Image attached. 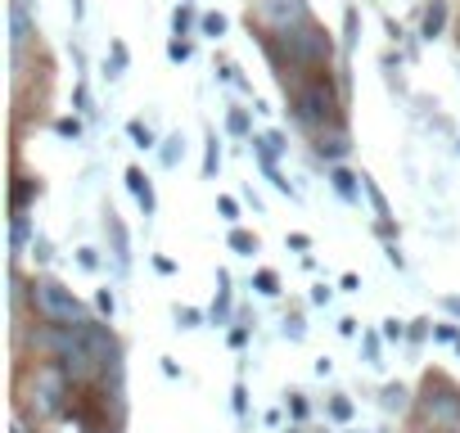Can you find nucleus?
I'll use <instances>...</instances> for the list:
<instances>
[{
    "mask_svg": "<svg viewBox=\"0 0 460 433\" xmlns=\"http://www.w3.org/2000/svg\"><path fill=\"white\" fill-rule=\"evenodd\" d=\"M50 95H55V59H50L41 32H28V37H19V46H14V113H10L14 149L23 145L28 118H32V113L46 118Z\"/></svg>",
    "mask_w": 460,
    "mask_h": 433,
    "instance_id": "nucleus-2",
    "label": "nucleus"
},
{
    "mask_svg": "<svg viewBox=\"0 0 460 433\" xmlns=\"http://www.w3.org/2000/svg\"><path fill=\"white\" fill-rule=\"evenodd\" d=\"M235 249H258V240H253V235H244V231H240V235H235Z\"/></svg>",
    "mask_w": 460,
    "mask_h": 433,
    "instance_id": "nucleus-3",
    "label": "nucleus"
},
{
    "mask_svg": "<svg viewBox=\"0 0 460 433\" xmlns=\"http://www.w3.org/2000/svg\"><path fill=\"white\" fill-rule=\"evenodd\" d=\"M244 28L271 59L294 122L316 145V154H348V91L334 64L330 28L312 14V5L307 0H249Z\"/></svg>",
    "mask_w": 460,
    "mask_h": 433,
    "instance_id": "nucleus-1",
    "label": "nucleus"
}]
</instances>
